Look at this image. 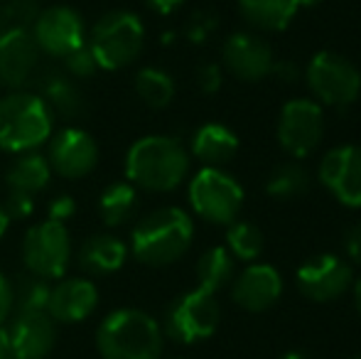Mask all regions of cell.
Listing matches in <instances>:
<instances>
[{"label":"cell","instance_id":"f6af8a7d","mask_svg":"<svg viewBox=\"0 0 361 359\" xmlns=\"http://www.w3.org/2000/svg\"><path fill=\"white\" fill-rule=\"evenodd\" d=\"M281 359H310V357L305 355V352H286Z\"/></svg>","mask_w":361,"mask_h":359},{"label":"cell","instance_id":"ab89813d","mask_svg":"<svg viewBox=\"0 0 361 359\" xmlns=\"http://www.w3.org/2000/svg\"><path fill=\"white\" fill-rule=\"evenodd\" d=\"M145 5L157 15H172L185 5V0H145Z\"/></svg>","mask_w":361,"mask_h":359},{"label":"cell","instance_id":"f546056e","mask_svg":"<svg viewBox=\"0 0 361 359\" xmlns=\"http://www.w3.org/2000/svg\"><path fill=\"white\" fill-rule=\"evenodd\" d=\"M52 283L35 273H23L13 281V300L15 310H47ZM13 310V312H15Z\"/></svg>","mask_w":361,"mask_h":359},{"label":"cell","instance_id":"60d3db41","mask_svg":"<svg viewBox=\"0 0 361 359\" xmlns=\"http://www.w3.org/2000/svg\"><path fill=\"white\" fill-rule=\"evenodd\" d=\"M8 226H10V217H8V212H5L3 202H0V239H3V236H5V231H8Z\"/></svg>","mask_w":361,"mask_h":359},{"label":"cell","instance_id":"7402d4cb","mask_svg":"<svg viewBox=\"0 0 361 359\" xmlns=\"http://www.w3.org/2000/svg\"><path fill=\"white\" fill-rule=\"evenodd\" d=\"M190 153L204 168H221L238 153V135L224 123H204L192 133Z\"/></svg>","mask_w":361,"mask_h":359},{"label":"cell","instance_id":"4fadbf2b","mask_svg":"<svg viewBox=\"0 0 361 359\" xmlns=\"http://www.w3.org/2000/svg\"><path fill=\"white\" fill-rule=\"evenodd\" d=\"M5 337L13 359H47L57 345V322L47 310H15Z\"/></svg>","mask_w":361,"mask_h":359},{"label":"cell","instance_id":"7bdbcfd3","mask_svg":"<svg viewBox=\"0 0 361 359\" xmlns=\"http://www.w3.org/2000/svg\"><path fill=\"white\" fill-rule=\"evenodd\" d=\"M354 303H357V310L361 312V278L354 283Z\"/></svg>","mask_w":361,"mask_h":359},{"label":"cell","instance_id":"ba28073f","mask_svg":"<svg viewBox=\"0 0 361 359\" xmlns=\"http://www.w3.org/2000/svg\"><path fill=\"white\" fill-rule=\"evenodd\" d=\"M187 195L195 214L212 224L228 226L243 207V187L221 168H202L190 180Z\"/></svg>","mask_w":361,"mask_h":359},{"label":"cell","instance_id":"8d00e7d4","mask_svg":"<svg viewBox=\"0 0 361 359\" xmlns=\"http://www.w3.org/2000/svg\"><path fill=\"white\" fill-rule=\"evenodd\" d=\"M15 310V300H13V281H10L5 273H0V325L8 322V317Z\"/></svg>","mask_w":361,"mask_h":359},{"label":"cell","instance_id":"9a60e30c","mask_svg":"<svg viewBox=\"0 0 361 359\" xmlns=\"http://www.w3.org/2000/svg\"><path fill=\"white\" fill-rule=\"evenodd\" d=\"M317 180L322 187L349 209H361V148L337 145L319 160Z\"/></svg>","mask_w":361,"mask_h":359},{"label":"cell","instance_id":"2e32d148","mask_svg":"<svg viewBox=\"0 0 361 359\" xmlns=\"http://www.w3.org/2000/svg\"><path fill=\"white\" fill-rule=\"evenodd\" d=\"M221 62L231 77H236L238 82L256 84L263 82L266 77H271L273 72V49L261 35L256 32H233L224 39L221 47Z\"/></svg>","mask_w":361,"mask_h":359},{"label":"cell","instance_id":"7c38bea8","mask_svg":"<svg viewBox=\"0 0 361 359\" xmlns=\"http://www.w3.org/2000/svg\"><path fill=\"white\" fill-rule=\"evenodd\" d=\"M44 158L52 168V175H59L64 180H79L91 175L99 165V143L89 130L67 126L59 133L49 135Z\"/></svg>","mask_w":361,"mask_h":359},{"label":"cell","instance_id":"d6a6232c","mask_svg":"<svg viewBox=\"0 0 361 359\" xmlns=\"http://www.w3.org/2000/svg\"><path fill=\"white\" fill-rule=\"evenodd\" d=\"M64 72L76 82H84V79H91L99 72V64H96V57L91 54V49L84 44V47L74 49L72 54L64 57Z\"/></svg>","mask_w":361,"mask_h":359},{"label":"cell","instance_id":"ac0fdd59","mask_svg":"<svg viewBox=\"0 0 361 359\" xmlns=\"http://www.w3.org/2000/svg\"><path fill=\"white\" fill-rule=\"evenodd\" d=\"M283 296V276L268 264H251L233 276L231 298L246 312H266Z\"/></svg>","mask_w":361,"mask_h":359},{"label":"cell","instance_id":"ffe728a7","mask_svg":"<svg viewBox=\"0 0 361 359\" xmlns=\"http://www.w3.org/2000/svg\"><path fill=\"white\" fill-rule=\"evenodd\" d=\"M32 82L37 87L35 94L42 96V101L49 106V111L62 116V118H81L86 114V109H89L84 91L79 89L76 79L69 77L64 69H44V72L35 74Z\"/></svg>","mask_w":361,"mask_h":359},{"label":"cell","instance_id":"484cf974","mask_svg":"<svg viewBox=\"0 0 361 359\" xmlns=\"http://www.w3.org/2000/svg\"><path fill=\"white\" fill-rule=\"evenodd\" d=\"M233 256L228 254L226 246H214V249L204 251L202 259L197 261V283L200 291L216 296L219 291L228 286L236 276V264Z\"/></svg>","mask_w":361,"mask_h":359},{"label":"cell","instance_id":"d4e9b609","mask_svg":"<svg viewBox=\"0 0 361 359\" xmlns=\"http://www.w3.org/2000/svg\"><path fill=\"white\" fill-rule=\"evenodd\" d=\"M138 212V187L130 182H111L99 197V214L106 226H123Z\"/></svg>","mask_w":361,"mask_h":359},{"label":"cell","instance_id":"ee69618b","mask_svg":"<svg viewBox=\"0 0 361 359\" xmlns=\"http://www.w3.org/2000/svg\"><path fill=\"white\" fill-rule=\"evenodd\" d=\"M298 3V8H314V5H319L322 0H295Z\"/></svg>","mask_w":361,"mask_h":359},{"label":"cell","instance_id":"44dd1931","mask_svg":"<svg viewBox=\"0 0 361 359\" xmlns=\"http://www.w3.org/2000/svg\"><path fill=\"white\" fill-rule=\"evenodd\" d=\"M128 259V246L114 234H94L79 246L76 264L89 276H111Z\"/></svg>","mask_w":361,"mask_h":359},{"label":"cell","instance_id":"74e56055","mask_svg":"<svg viewBox=\"0 0 361 359\" xmlns=\"http://www.w3.org/2000/svg\"><path fill=\"white\" fill-rule=\"evenodd\" d=\"M344 249H347L349 259L357 266H361V221L347 229V234H344Z\"/></svg>","mask_w":361,"mask_h":359},{"label":"cell","instance_id":"d590c367","mask_svg":"<svg viewBox=\"0 0 361 359\" xmlns=\"http://www.w3.org/2000/svg\"><path fill=\"white\" fill-rule=\"evenodd\" d=\"M76 214V202L72 195H57L49 200L47 205V219L59 221V224H67L69 219Z\"/></svg>","mask_w":361,"mask_h":359},{"label":"cell","instance_id":"83f0119b","mask_svg":"<svg viewBox=\"0 0 361 359\" xmlns=\"http://www.w3.org/2000/svg\"><path fill=\"white\" fill-rule=\"evenodd\" d=\"M226 249L233 259L253 264L266 251V236L253 221L236 219L226 226Z\"/></svg>","mask_w":361,"mask_h":359},{"label":"cell","instance_id":"f35d334b","mask_svg":"<svg viewBox=\"0 0 361 359\" xmlns=\"http://www.w3.org/2000/svg\"><path fill=\"white\" fill-rule=\"evenodd\" d=\"M273 77H278L281 82H286V84H293V82H298V77H300V69H298V64L293 62V59H281V62H273Z\"/></svg>","mask_w":361,"mask_h":359},{"label":"cell","instance_id":"e575fe53","mask_svg":"<svg viewBox=\"0 0 361 359\" xmlns=\"http://www.w3.org/2000/svg\"><path fill=\"white\" fill-rule=\"evenodd\" d=\"M195 84H197V89H200L202 94H216V91L221 89V84H224L221 67L214 64V62L200 64V67H197V72H195Z\"/></svg>","mask_w":361,"mask_h":359},{"label":"cell","instance_id":"4316f807","mask_svg":"<svg viewBox=\"0 0 361 359\" xmlns=\"http://www.w3.org/2000/svg\"><path fill=\"white\" fill-rule=\"evenodd\" d=\"M175 79L160 67H143L135 74V94L150 109H167L175 99Z\"/></svg>","mask_w":361,"mask_h":359},{"label":"cell","instance_id":"e0dca14e","mask_svg":"<svg viewBox=\"0 0 361 359\" xmlns=\"http://www.w3.org/2000/svg\"><path fill=\"white\" fill-rule=\"evenodd\" d=\"M39 47L35 44L30 28L0 30V84L18 91L32 82L39 67Z\"/></svg>","mask_w":361,"mask_h":359},{"label":"cell","instance_id":"5bb4252c","mask_svg":"<svg viewBox=\"0 0 361 359\" xmlns=\"http://www.w3.org/2000/svg\"><path fill=\"white\" fill-rule=\"evenodd\" d=\"M298 291L314 303H332L352 288L354 271L334 254H319L307 259L295 273Z\"/></svg>","mask_w":361,"mask_h":359},{"label":"cell","instance_id":"30bf717a","mask_svg":"<svg viewBox=\"0 0 361 359\" xmlns=\"http://www.w3.org/2000/svg\"><path fill=\"white\" fill-rule=\"evenodd\" d=\"M324 138V109L314 99H293L278 116V143L290 158H307Z\"/></svg>","mask_w":361,"mask_h":359},{"label":"cell","instance_id":"6da1fadb","mask_svg":"<svg viewBox=\"0 0 361 359\" xmlns=\"http://www.w3.org/2000/svg\"><path fill=\"white\" fill-rule=\"evenodd\" d=\"M190 173V150L172 135H143L126 153V178L145 192H172Z\"/></svg>","mask_w":361,"mask_h":359},{"label":"cell","instance_id":"8fae6325","mask_svg":"<svg viewBox=\"0 0 361 359\" xmlns=\"http://www.w3.org/2000/svg\"><path fill=\"white\" fill-rule=\"evenodd\" d=\"M35 44L47 57L64 59L74 49L86 44V25L79 10L69 5H52L37 13L35 23L30 25Z\"/></svg>","mask_w":361,"mask_h":359},{"label":"cell","instance_id":"7a4b0ae2","mask_svg":"<svg viewBox=\"0 0 361 359\" xmlns=\"http://www.w3.org/2000/svg\"><path fill=\"white\" fill-rule=\"evenodd\" d=\"M195 224L180 207H160L145 214L130 234V251L145 266L162 269L190 251Z\"/></svg>","mask_w":361,"mask_h":359},{"label":"cell","instance_id":"b9f144b4","mask_svg":"<svg viewBox=\"0 0 361 359\" xmlns=\"http://www.w3.org/2000/svg\"><path fill=\"white\" fill-rule=\"evenodd\" d=\"M0 359H13L8 347V337H5V330H0Z\"/></svg>","mask_w":361,"mask_h":359},{"label":"cell","instance_id":"836d02e7","mask_svg":"<svg viewBox=\"0 0 361 359\" xmlns=\"http://www.w3.org/2000/svg\"><path fill=\"white\" fill-rule=\"evenodd\" d=\"M3 207L8 212L10 221H25L35 214L37 205H35V197L32 195H25V192L18 190H8V197L3 200Z\"/></svg>","mask_w":361,"mask_h":359},{"label":"cell","instance_id":"1f68e13d","mask_svg":"<svg viewBox=\"0 0 361 359\" xmlns=\"http://www.w3.org/2000/svg\"><path fill=\"white\" fill-rule=\"evenodd\" d=\"M216 28H219V15L214 10H207V8L195 10L185 25V37L192 44H204L216 32Z\"/></svg>","mask_w":361,"mask_h":359},{"label":"cell","instance_id":"4dcf8cb0","mask_svg":"<svg viewBox=\"0 0 361 359\" xmlns=\"http://www.w3.org/2000/svg\"><path fill=\"white\" fill-rule=\"evenodd\" d=\"M37 13V0H0V30L30 28Z\"/></svg>","mask_w":361,"mask_h":359},{"label":"cell","instance_id":"603a6c76","mask_svg":"<svg viewBox=\"0 0 361 359\" xmlns=\"http://www.w3.org/2000/svg\"><path fill=\"white\" fill-rule=\"evenodd\" d=\"M238 13L261 32H283L298 15L295 0H236Z\"/></svg>","mask_w":361,"mask_h":359},{"label":"cell","instance_id":"8992f818","mask_svg":"<svg viewBox=\"0 0 361 359\" xmlns=\"http://www.w3.org/2000/svg\"><path fill=\"white\" fill-rule=\"evenodd\" d=\"M305 77L314 101L322 109H347L361 94V72L354 67L352 59L332 49L314 54L305 69Z\"/></svg>","mask_w":361,"mask_h":359},{"label":"cell","instance_id":"bcb514c9","mask_svg":"<svg viewBox=\"0 0 361 359\" xmlns=\"http://www.w3.org/2000/svg\"><path fill=\"white\" fill-rule=\"evenodd\" d=\"M352 359H361V357H352Z\"/></svg>","mask_w":361,"mask_h":359},{"label":"cell","instance_id":"5b68a950","mask_svg":"<svg viewBox=\"0 0 361 359\" xmlns=\"http://www.w3.org/2000/svg\"><path fill=\"white\" fill-rule=\"evenodd\" d=\"M86 47L96 57L99 69L118 72L140 57L145 47V28L130 10H109L94 23Z\"/></svg>","mask_w":361,"mask_h":359},{"label":"cell","instance_id":"52a82bcc","mask_svg":"<svg viewBox=\"0 0 361 359\" xmlns=\"http://www.w3.org/2000/svg\"><path fill=\"white\" fill-rule=\"evenodd\" d=\"M221 310L212 293L200 288L177 296L162 317V335L180 345H197L216 332Z\"/></svg>","mask_w":361,"mask_h":359},{"label":"cell","instance_id":"cb8c5ba5","mask_svg":"<svg viewBox=\"0 0 361 359\" xmlns=\"http://www.w3.org/2000/svg\"><path fill=\"white\" fill-rule=\"evenodd\" d=\"M49 180H52V168H49L47 158L42 153H37V150L20 153L8 168V173H5L8 190H18L32 197H37L39 192L47 190Z\"/></svg>","mask_w":361,"mask_h":359},{"label":"cell","instance_id":"3957f363","mask_svg":"<svg viewBox=\"0 0 361 359\" xmlns=\"http://www.w3.org/2000/svg\"><path fill=\"white\" fill-rule=\"evenodd\" d=\"M162 345V327L138 308L109 312L96 330V350L104 359H160Z\"/></svg>","mask_w":361,"mask_h":359},{"label":"cell","instance_id":"277c9868","mask_svg":"<svg viewBox=\"0 0 361 359\" xmlns=\"http://www.w3.org/2000/svg\"><path fill=\"white\" fill-rule=\"evenodd\" d=\"M54 114L35 91H10L0 99V150L30 153L52 135Z\"/></svg>","mask_w":361,"mask_h":359},{"label":"cell","instance_id":"9c48e42d","mask_svg":"<svg viewBox=\"0 0 361 359\" xmlns=\"http://www.w3.org/2000/svg\"><path fill=\"white\" fill-rule=\"evenodd\" d=\"M25 269L47 281L62 278L72 261V236L59 221L44 219L27 229L23 239Z\"/></svg>","mask_w":361,"mask_h":359},{"label":"cell","instance_id":"f1b7e54d","mask_svg":"<svg viewBox=\"0 0 361 359\" xmlns=\"http://www.w3.org/2000/svg\"><path fill=\"white\" fill-rule=\"evenodd\" d=\"M310 190V173L298 160L278 165L266 180V192L276 200H293Z\"/></svg>","mask_w":361,"mask_h":359},{"label":"cell","instance_id":"d6986e66","mask_svg":"<svg viewBox=\"0 0 361 359\" xmlns=\"http://www.w3.org/2000/svg\"><path fill=\"white\" fill-rule=\"evenodd\" d=\"M99 305V288L89 278H64L54 283L47 300V312L54 322L74 325L91 315Z\"/></svg>","mask_w":361,"mask_h":359}]
</instances>
